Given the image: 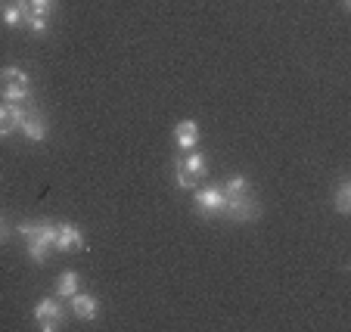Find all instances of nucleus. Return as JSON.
Masks as SVG:
<instances>
[{
  "instance_id": "nucleus-1",
  "label": "nucleus",
  "mask_w": 351,
  "mask_h": 332,
  "mask_svg": "<svg viewBox=\"0 0 351 332\" xmlns=\"http://www.w3.org/2000/svg\"><path fill=\"white\" fill-rule=\"evenodd\" d=\"M16 233L28 242V258H32L34 264H47V258L53 252V242H56V224H50V220H40V224L22 220V224L16 227Z\"/></svg>"
},
{
  "instance_id": "nucleus-2",
  "label": "nucleus",
  "mask_w": 351,
  "mask_h": 332,
  "mask_svg": "<svg viewBox=\"0 0 351 332\" xmlns=\"http://www.w3.org/2000/svg\"><path fill=\"white\" fill-rule=\"evenodd\" d=\"M32 97V75L19 66L0 68V100L3 103H25Z\"/></svg>"
},
{
  "instance_id": "nucleus-3",
  "label": "nucleus",
  "mask_w": 351,
  "mask_h": 332,
  "mask_svg": "<svg viewBox=\"0 0 351 332\" xmlns=\"http://www.w3.org/2000/svg\"><path fill=\"white\" fill-rule=\"evenodd\" d=\"M208 174V162L202 153H186L184 159H178V165H174V180H178L180 190H196V183Z\"/></svg>"
},
{
  "instance_id": "nucleus-4",
  "label": "nucleus",
  "mask_w": 351,
  "mask_h": 332,
  "mask_svg": "<svg viewBox=\"0 0 351 332\" xmlns=\"http://www.w3.org/2000/svg\"><path fill=\"white\" fill-rule=\"evenodd\" d=\"M193 205H196V212L202 214V218L215 220L224 214V205H227V196H224V186H202V190H196L193 193Z\"/></svg>"
},
{
  "instance_id": "nucleus-5",
  "label": "nucleus",
  "mask_w": 351,
  "mask_h": 332,
  "mask_svg": "<svg viewBox=\"0 0 351 332\" xmlns=\"http://www.w3.org/2000/svg\"><path fill=\"white\" fill-rule=\"evenodd\" d=\"M221 218L233 220V224H249V220L258 218V202H255V196H239V199H227L224 205V214Z\"/></svg>"
},
{
  "instance_id": "nucleus-6",
  "label": "nucleus",
  "mask_w": 351,
  "mask_h": 332,
  "mask_svg": "<svg viewBox=\"0 0 351 332\" xmlns=\"http://www.w3.org/2000/svg\"><path fill=\"white\" fill-rule=\"evenodd\" d=\"M34 320L40 323V329L50 332V329H60L62 326V307L56 298H44L34 305Z\"/></svg>"
},
{
  "instance_id": "nucleus-7",
  "label": "nucleus",
  "mask_w": 351,
  "mask_h": 332,
  "mask_svg": "<svg viewBox=\"0 0 351 332\" xmlns=\"http://www.w3.org/2000/svg\"><path fill=\"white\" fill-rule=\"evenodd\" d=\"M56 252H84V233L72 224H56Z\"/></svg>"
},
{
  "instance_id": "nucleus-8",
  "label": "nucleus",
  "mask_w": 351,
  "mask_h": 332,
  "mask_svg": "<svg viewBox=\"0 0 351 332\" xmlns=\"http://www.w3.org/2000/svg\"><path fill=\"white\" fill-rule=\"evenodd\" d=\"M28 19V0H0V22L7 28H22Z\"/></svg>"
},
{
  "instance_id": "nucleus-9",
  "label": "nucleus",
  "mask_w": 351,
  "mask_h": 332,
  "mask_svg": "<svg viewBox=\"0 0 351 332\" xmlns=\"http://www.w3.org/2000/svg\"><path fill=\"white\" fill-rule=\"evenodd\" d=\"M22 118H25L22 103H0V137H10V133L19 131Z\"/></svg>"
},
{
  "instance_id": "nucleus-10",
  "label": "nucleus",
  "mask_w": 351,
  "mask_h": 332,
  "mask_svg": "<svg viewBox=\"0 0 351 332\" xmlns=\"http://www.w3.org/2000/svg\"><path fill=\"white\" fill-rule=\"evenodd\" d=\"M174 143H178V149H184V153H193V149L199 146V125L193 118H184L178 121V127H174Z\"/></svg>"
},
{
  "instance_id": "nucleus-11",
  "label": "nucleus",
  "mask_w": 351,
  "mask_h": 332,
  "mask_svg": "<svg viewBox=\"0 0 351 332\" xmlns=\"http://www.w3.org/2000/svg\"><path fill=\"white\" fill-rule=\"evenodd\" d=\"M19 131L25 133L32 143H44V140H47V118H44L40 112H32V109H28L25 118H22V127H19Z\"/></svg>"
},
{
  "instance_id": "nucleus-12",
  "label": "nucleus",
  "mask_w": 351,
  "mask_h": 332,
  "mask_svg": "<svg viewBox=\"0 0 351 332\" xmlns=\"http://www.w3.org/2000/svg\"><path fill=\"white\" fill-rule=\"evenodd\" d=\"M72 311H75V317H81V320H97L99 301L87 292H75L72 295Z\"/></svg>"
},
{
  "instance_id": "nucleus-13",
  "label": "nucleus",
  "mask_w": 351,
  "mask_h": 332,
  "mask_svg": "<svg viewBox=\"0 0 351 332\" xmlns=\"http://www.w3.org/2000/svg\"><path fill=\"white\" fill-rule=\"evenodd\" d=\"M78 283H81V277L75 270H66L60 277V283H56V298H72L75 292H78Z\"/></svg>"
},
{
  "instance_id": "nucleus-14",
  "label": "nucleus",
  "mask_w": 351,
  "mask_h": 332,
  "mask_svg": "<svg viewBox=\"0 0 351 332\" xmlns=\"http://www.w3.org/2000/svg\"><path fill=\"white\" fill-rule=\"evenodd\" d=\"M249 193H252V186H249V180H245V177H239V174L227 180V186H224L227 199H239V196H249Z\"/></svg>"
},
{
  "instance_id": "nucleus-15",
  "label": "nucleus",
  "mask_w": 351,
  "mask_h": 332,
  "mask_svg": "<svg viewBox=\"0 0 351 332\" xmlns=\"http://www.w3.org/2000/svg\"><path fill=\"white\" fill-rule=\"evenodd\" d=\"M336 212L339 214H351V183L348 180H342L336 190Z\"/></svg>"
},
{
  "instance_id": "nucleus-16",
  "label": "nucleus",
  "mask_w": 351,
  "mask_h": 332,
  "mask_svg": "<svg viewBox=\"0 0 351 332\" xmlns=\"http://www.w3.org/2000/svg\"><path fill=\"white\" fill-rule=\"evenodd\" d=\"M25 25H28V31L32 34H44L47 28H50V22H47V13H34V10H28Z\"/></svg>"
},
{
  "instance_id": "nucleus-17",
  "label": "nucleus",
  "mask_w": 351,
  "mask_h": 332,
  "mask_svg": "<svg viewBox=\"0 0 351 332\" xmlns=\"http://www.w3.org/2000/svg\"><path fill=\"white\" fill-rule=\"evenodd\" d=\"M28 10H34V13H53L56 10V0H28Z\"/></svg>"
},
{
  "instance_id": "nucleus-18",
  "label": "nucleus",
  "mask_w": 351,
  "mask_h": 332,
  "mask_svg": "<svg viewBox=\"0 0 351 332\" xmlns=\"http://www.w3.org/2000/svg\"><path fill=\"white\" fill-rule=\"evenodd\" d=\"M3 240H7V220L0 218V246H3Z\"/></svg>"
}]
</instances>
